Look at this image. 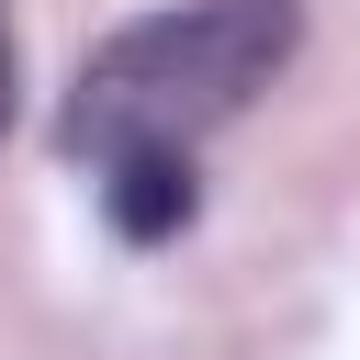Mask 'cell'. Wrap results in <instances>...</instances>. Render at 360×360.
Here are the masks:
<instances>
[{
	"instance_id": "obj_1",
	"label": "cell",
	"mask_w": 360,
	"mask_h": 360,
	"mask_svg": "<svg viewBox=\"0 0 360 360\" xmlns=\"http://www.w3.org/2000/svg\"><path fill=\"white\" fill-rule=\"evenodd\" d=\"M292 56H304V0H158L79 56L56 101V146L79 169L202 158V135H225Z\"/></svg>"
},
{
	"instance_id": "obj_2",
	"label": "cell",
	"mask_w": 360,
	"mask_h": 360,
	"mask_svg": "<svg viewBox=\"0 0 360 360\" xmlns=\"http://www.w3.org/2000/svg\"><path fill=\"white\" fill-rule=\"evenodd\" d=\"M90 191L124 248H169L202 214V158H112V169H90Z\"/></svg>"
},
{
	"instance_id": "obj_3",
	"label": "cell",
	"mask_w": 360,
	"mask_h": 360,
	"mask_svg": "<svg viewBox=\"0 0 360 360\" xmlns=\"http://www.w3.org/2000/svg\"><path fill=\"white\" fill-rule=\"evenodd\" d=\"M11 101H22V45H11V11H0V135H11Z\"/></svg>"
}]
</instances>
